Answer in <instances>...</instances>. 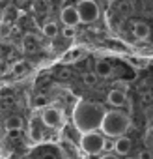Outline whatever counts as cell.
Segmentation results:
<instances>
[{"label":"cell","instance_id":"cell-11","mask_svg":"<svg viewBox=\"0 0 153 159\" xmlns=\"http://www.w3.org/2000/svg\"><path fill=\"white\" fill-rule=\"evenodd\" d=\"M28 62L26 60H19V62H15L13 66H11V71H13V75H17V77H21V75H24L26 71H28Z\"/></svg>","mask_w":153,"mask_h":159},{"label":"cell","instance_id":"cell-13","mask_svg":"<svg viewBox=\"0 0 153 159\" xmlns=\"http://www.w3.org/2000/svg\"><path fill=\"white\" fill-rule=\"evenodd\" d=\"M43 36H47V38H56L58 36V25L56 23H52V21H49L45 26H43Z\"/></svg>","mask_w":153,"mask_h":159},{"label":"cell","instance_id":"cell-16","mask_svg":"<svg viewBox=\"0 0 153 159\" xmlns=\"http://www.w3.org/2000/svg\"><path fill=\"white\" fill-rule=\"evenodd\" d=\"M84 83H86L88 86H94V84L97 83V75H95V73H86V75H84Z\"/></svg>","mask_w":153,"mask_h":159},{"label":"cell","instance_id":"cell-19","mask_svg":"<svg viewBox=\"0 0 153 159\" xmlns=\"http://www.w3.org/2000/svg\"><path fill=\"white\" fill-rule=\"evenodd\" d=\"M32 139H34V140H39V139H41V129L34 127V124H32Z\"/></svg>","mask_w":153,"mask_h":159},{"label":"cell","instance_id":"cell-4","mask_svg":"<svg viewBox=\"0 0 153 159\" xmlns=\"http://www.w3.org/2000/svg\"><path fill=\"white\" fill-rule=\"evenodd\" d=\"M76 13H79V21L84 25H90L94 21H97L99 17V6L94 0H81L79 8H76Z\"/></svg>","mask_w":153,"mask_h":159},{"label":"cell","instance_id":"cell-17","mask_svg":"<svg viewBox=\"0 0 153 159\" xmlns=\"http://www.w3.org/2000/svg\"><path fill=\"white\" fill-rule=\"evenodd\" d=\"M63 38H75V26H65L63 28Z\"/></svg>","mask_w":153,"mask_h":159},{"label":"cell","instance_id":"cell-7","mask_svg":"<svg viewBox=\"0 0 153 159\" xmlns=\"http://www.w3.org/2000/svg\"><path fill=\"white\" fill-rule=\"evenodd\" d=\"M131 139L129 137H125V135H120V137H116V140H114V150H116V153H120V155H127L129 152H131Z\"/></svg>","mask_w":153,"mask_h":159},{"label":"cell","instance_id":"cell-1","mask_svg":"<svg viewBox=\"0 0 153 159\" xmlns=\"http://www.w3.org/2000/svg\"><path fill=\"white\" fill-rule=\"evenodd\" d=\"M103 107L99 103L94 101H79L75 105L73 111V124L79 133H86V131H95L101 125L103 120Z\"/></svg>","mask_w":153,"mask_h":159},{"label":"cell","instance_id":"cell-9","mask_svg":"<svg viewBox=\"0 0 153 159\" xmlns=\"http://www.w3.org/2000/svg\"><path fill=\"white\" fill-rule=\"evenodd\" d=\"M23 124H24V122H23L21 116H10L4 125H6V129H8L11 135H19V133L23 131Z\"/></svg>","mask_w":153,"mask_h":159},{"label":"cell","instance_id":"cell-18","mask_svg":"<svg viewBox=\"0 0 153 159\" xmlns=\"http://www.w3.org/2000/svg\"><path fill=\"white\" fill-rule=\"evenodd\" d=\"M114 88H116V90H121V92H127L129 84H127V83H123V81H118V83L114 84Z\"/></svg>","mask_w":153,"mask_h":159},{"label":"cell","instance_id":"cell-5","mask_svg":"<svg viewBox=\"0 0 153 159\" xmlns=\"http://www.w3.org/2000/svg\"><path fill=\"white\" fill-rule=\"evenodd\" d=\"M62 112L56 109V107H45L41 111V122L47 125V127H58L62 124Z\"/></svg>","mask_w":153,"mask_h":159},{"label":"cell","instance_id":"cell-12","mask_svg":"<svg viewBox=\"0 0 153 159\" xmlns=\"http://www.w3.org/2000/svg\"><path fill=\"white\" fill-rule=\"evenodd\" d=\"M82 56H84V51H82V49L73 47V49L63 56V62H75V60H79V58H82Z\"/></svg>","mask_w":153,"mask_h":159},{"label":"cell","instance_id":"cell-6","mask_svg":"<svg viewBox=\"0 0 153 159\" xmlns=\"http://www.w3.org/2000/svg\"><path fill=\"white\" fill-rule=\"evenodd\" d=\"M60 19L63 21L65 26H76L81 21H79V13H76V8L73 6H65L60 13Z\"/></svg>","mask_w":153,"mask_h":159},{"label":"cell","instance_id":"cell-3","mask_svg":"<svg viewBox=\"0 0 153 159\" xmlns=\"http://www.w3.org/2000/svg\"><path fill=\"white\" fill-rule=\"evenodd\" d=\"M103 144H105V139L97 133V131H86L82 133V139H81V148L84 153L88 155H97L103 152Z\"/></svg>","mask_w":153,"mask_h":159},{"label":"cell","instance_id":"cell-14","mask_svg":"<svg viewBox=\"0 0 153 159\" xmlns=\"http://www.w3.org/2000/svg\"><path fill=\"white\" fill-rule=\"evenodd\" d=\"M97 75H99V77H110V75H112V66H110L108 62L101 60V62L97 64Z\"/></svg>","mask_w":153,"mask_h":159},{"label":"cell","instance_id":"cell-20","mask_svg":"<svg viewBox=\"0 0 153 159\" xmlns=\"http://www.w3.org/2000/svg\"><path fill=\"white\" fill-rule=\"evenodd\" d=\"M121 10H123L125 13H129V11H131V6H129V4H123V6H121Z\"/></svg>","mask_w":153,"mask_h":159},{"label":"cell","instance_id":"cell-2","mask_svg":"<svg viewBox=\"0 0 153 159\" xmlns=\"http://www.w3.org/2000/svg\"><path fill=\"white\" fill-rule=\"evenodd\" d=\"M129 125H131L129 116H125L123 112H118V111H108L103 114L99 129L108 137H120V135H125Z\"/></svg>","mask_w":153,"mask_h":159},{"label":"cell","instance_id":"cell-10","mask_svg":"<svg viewBox=\"0 0 153 159\" xmlns=\"http://www.w3.org/2000/svg\"><path fill=\"white\" fill-rule=\"evenodd\" d=\"M133 32H134V38L136 39H147L151 30H149V25L147 23H136Z\"/></svg>","mask_w":153,"mask_h":159},{"label":"cell","instance_id":"cell-15","mask_svg":"<svg viewBox=\"0 0 153 159\" xmlns=\"http://www.w3.org/2000/svg\"><path fill=\"white\" fill-rule=\"evenodd\" d=\"M10 34H11V25H10V21L2 19L0 21V38H8Z\"/></svg>","mask_w":153,"mask_h":159},{"label":"cell","instance_id":"cell-21","mask_svg":"<svg viewBox=\"0 0 153 159\" xmlns=\"http://www.w3.org/2000/svg\"><path fill=\"white\" fill-rule=\"evenodd\" d=\"M108 2H114V0H108Z\"/></svg>","mask_w":153,"mask_h":159},{"label":"cell","instance_id":"cell-8","mask_svg":"<svg viewBox=\"0 0 153 159\" xmlns=\"http://www.w3.org/2000/svg\"><path fill=\"white\" fill-rule=\"evenodd\" d=\"M107 98H108V103L114 105V107H123L127 103V92H121V90H116V88H112Z\"/></svg>","mask_w":153,"mask_h":159}]
</instances>
